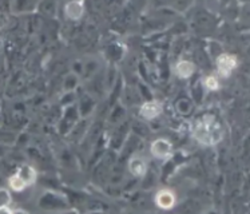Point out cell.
<instances>
[{"label":"cell","instance_id":"obj_21","mask_svg":"<svg viewBox=\"0 0 250 214\" xmlns=\"http://www.w3.org/2000/svg\"><path fill=\"white\" fill-rule=\"evenodd\" d=\"M8 185H10V188L12 189L14 192H16V193H21V192H23L24 189H27L26 185L23 184L21 179L16 177L15 174L10 177V179H8Z\"/></svg>","mask_w":250,"mask_h":214},{"label":"cell","instance_id":"obj_9","mask_svg":"<svg viewBox=\"0 0 250 214\" xmlns=\"http://www.w3.org/2000/svg\"><path fill=\"white\" fill-rule=\"evenodd\" d=\"M15 175L21 179L23 184L26 185V188L34 185L38 178V173H36L35 168H32L31 165H21V168L16 170Z\"/></svg>","mask_w":250,"mask_h":214},{"label":"cell","instance_id":"obj_23","mask_svg":"<svg viewBox=\"0 0 250 214\" xmlns=\"http://www.w3.org/2000/svg\"><path fill=\"white\" fill-rule=\"evenodd\" d=\"M28 3L30 0H14L12 3V8H14V12H23V11L27 10L28 7Z\"/></svg>","mask_w":250,"mask_h":214},{"label":"cell","instance_id":"obj_13","mask_svg":"<svg viewBox=\"0 0 250 214\" xmlns=\"http://www.w3.org/2000/svg\"><path fill=\"white\" fill-rule=\"evenodd\" d=\"M11 202H12V195L10 190L0 188V213H10Z\"/></svg>","mask_w":250,"mask_h":214},{"label":"cell","instance_id":"obj_2","mask_svg":"<svg viewBox=\"0 0 250 214\" xmlns=\"http://www.w3.org/2000/svg\"><path fill=\"white\" fill-rule=\"evenodd\" d=\"M215 63H217L218 74L222 78H228L231 75V72L234 71L238 66V59H237V56L231 55V54L222 52L220 56L215 58Z\"/></svg>","mask_w":250,"mask_h":214},{"label":"cell","instance_id":"obj_17","mask_svg":"<svg viewBox=\"0 0 250 214\" xmlns=\"http://www.w3.org/2000/svg\"><path fill=\"white\" fill-rule=\"evenodd\" d=\"M39 10L47 16H54L56 11V1L55 0H43L39 4Z\"/></svg>","mask_w":250,"mask_h":214},{"label":"cell","instance_id":"obj_7","mask_svg":"<svg viewBox=\"0 0 250 214\" xmlns=\"http://www.w3.org/2000/svg\"><path fill=\"white\" fill-rule=\"evenodd\" d=\"M39 205L44 209H61L63 206H66L67 201L61 194L44 193L39 199Z\"/></svg>","mask_w":250,"mask_h":214},{"label":"cell","instance_id":"obj_4","mask_svg":"<svg viewBox=\"0 0 250 214\" xmlns=\"http://www.w3.org/2000/svg\"><path fill=\"white\" fill-rule=\"evenodd\" d=\"M154 202H155V205H157L158 208H161V209H173L174 206H175V204H177V197H175V194H174L173 190L162 189V190H159L158 193L155 194Z\"/></svg>","mask_w":250,"mask_h":214},{"label":"cell","instance_id":"obj_19","mask_svg":"<svg viewBox=\"0 0 250 214\" xmlns=\"http://www.w3.org/2000/svg\"><path fill=\"white\" fill-rule=\"evenodd\" d=\"M194 0H173L171 1V10L175 12H185L193 5Z\"/></svg>","mask_w":250,"mask_h":214},{"label":"cell","instance_id":"obj_16","mask_svg":"<svg viewBox=\"0 0 250 214\" xmlns=\"http://www.w3.org/2000/svg\"><path fill=\"white\" fill-rule=\"evenodd\" d=\"M205 91H206V88L204 86V82L198 79V81L194 82V85L191 87V95L194 98V101L197 102H201L202 99H204Z\"/></svg>","mask_w":250,"mask_h":214},{"label":"cell","instance_id":"obj_18","mask_svg":"<svg viewBox=\"0 0 250 214\" xmlns=\"http://www.w3.org/2000/svg\"><path fill=\"white\" fill-rule=\"evenodd\" d=\"M79 78L77 74H68L66 78H64V82H63V86H64V91H74L77 88L78 83H79Z\"/></svg>","mask_w":250,"mask_h":214},{"label":"cell","instance_id":"obj_1","mask_svg":"<svg viewBox=\"0 0 250 214\" xmlns=\"http://www.w3.org/2000/svg\"><path fill=\"white\" fill-rule=\"evenodd\" d=\"M193 135L202 145L213 146L222 141L224 131L220 122L213 115H204L199 117L194 123Z\"/></svg>","mask_w":250,"mask_h":214},{"label":"cell","instance_id":"obj_5","mask_svg":"<svg viewBox=\"0 0 250 214\" xmlns=\"http://www.w3.org/2000/svg\"><path fill=\"white\" fill-rule=\"evenodd\" d=\"M84 3L83 0H70L66 5H64V14H66L67 19L72 21H81L84 15Z\"/></svg>","mask_w":250,"mask_h":214},{"label":"cell","instance_id":"obj_22","mask_svg":"<svg viewBox=\"0 0 250 214\" xmlns=\"http://www.w3.org/2000/svg\"><path fill=\"white\" fill-rule=\"evenodd\" d=\"M191 102H190L188 98H181V99H178V102H177V110H178L181 114H184V115H186V114H189L190 111H191Z\"/></svg>","mask_w":250,"mask_h":214},{"label":"cell","instance_id":"obj_14","mask_svg":"<svg viewBox=\"0 0 250 214\" xmlns=\"http://www.w3.org/2000/svg\"><path fill=\"white\" fill-rule=\"evenodd\" d=\"M98 68H99V63L95 59H88L87 62H83V72L82 77L84 78H91L97 74Z\"/></svg>","mask_w":250,"mask_h":214},{"label":"cell","instance_id":"obj_10","mask_svg":"<svg viewBox=\"0 0 250 214\" xmlns=\"http://www.w3.org/2000/svg\"><path fill=\"white\" fill-rule=\"evenodd\" d=\"M175 75L181 79H189L194 75L195 72V64L191 61H188V59H182L179 61L177 64H175Z\"/></svg>","mask_w":250,"mask_h":214},{"label":"cell","instance_id":"obj_3","mask_svg":"<svg viewBox=\"0 0 250 214\" xmlns=\"http://www.w3.org/2000/svg\"><path fill=\"white\" fill-rule=\"evenodd\" d=\"M150 153L154 158L167 159L173 154V143L166 138H157L150 145Z\"/></svg>","mask_w":250,"mask_h":214},{"label":"cell","instance_id":"obj_6","mask_svg":"<svg viewBox=\"0 0 250 214\" xmlns=\"http://www.w3.org/2000/svg\"><path fill=\"white\" fill-rule=\"evenodd\" d=\"M162 112V105L157 101H153V99H148L146 102L143 103L141 108H139V114L143 119H147V121H151V119H155L158 118Z\"/></svg>","mask_w":250,"mask_h":214},{"label":"cell","instance_id":"obj_11","mask_svg":"<svg viewBox=\"0 0 250 214\" xmlns=\"http://www.w3.org/2000/svg\"><path fill=\"white\" fill-rule=\"evenodd\" d=\"M104 55H106V58H107L111 63H117V62L121 61L123 58V55H125V47L121 46V44H117V43L110 44V46L106 47Z\"/></svg>","mask_w":250,"mask_h":214},{"label":"cell","instance_id":"obj_24","mask_svg":"<svg viewBox=\"0 0 250 214\" xmlns=\"http://www.w3.org/2000/svg\"><path fill=\"white\" fill-rule=\"evenodd\" d=\"M208 52H209L210 55H213L214 58H217V56H220L221 54L224 52V50H222V47H221L218 43L211 42L209 44V47H208Z\"/></svg>","mask_w":250,"mask_h":214},{"label":"cell","instance_id":"obj_12","mask_svg":"<svg viewBox=\"0 0 250 214\" xmlns=\"http://www.w3.org/2000/svg\"><path fill=\"white\" fill-rule=\"evenodd\" d=\"M94 107H95L94 99H92L90 95H83V97L79 99L78 112H79V115H82V117H87V115L94 110Z\"/></svg>","mask_w":250,"mask_h":214},{"label":"cell","instance_id":"obj_15","mask_svg":"<svg viewBox=\"0 0 250 214\" xmlns=\"http://www.w3.org/2000/svg\"><path fill=\"white\" fill-rule=\"evenodd\" d=\"M195 24L201 30H211V27L214 24V21L213 18L208 14H199L197 18H195Z\"/></svg>","mask_w":250,"mask_h":214},{"label":"cell","instance_id":"obj_8","mask_svg":"<svg viewBox=\"0 0 250 214\" xmlns=\"http://www.w3.org/2000/svg\"><path fill=\"white\" fill-rule=\"evenodd\" d=\"M128 171L134 177H143L147 173V161L142 155H133L128 161Z\"/></svg>","mask_w":250,"mask_h":214},{"label":"cell","instance_id":"obj_20","mask_svg":"<svg viewBox=\"0 0 250 214\" xmlns=\"http://www.w3.org/2000/svg\"><path fill=\"white\" fill-rule=\"evenodd\" d=\"M204 82V86L206 88V91H215V90H218L220 88V79L215 77V75H209V77L206 78Z\"/></svg>","mask_w":250,"mask_h":214}]
</instances>
